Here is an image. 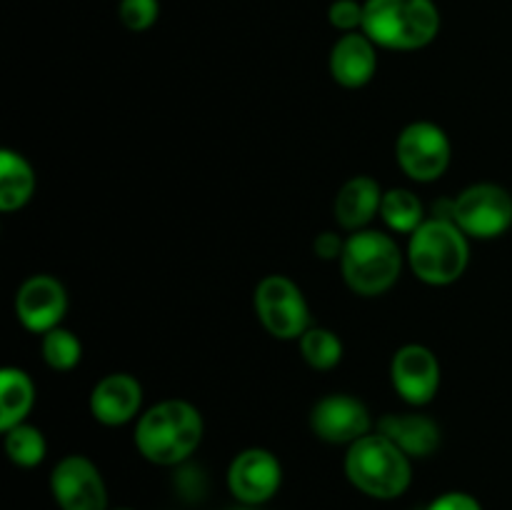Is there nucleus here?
Wrapping results in <instances>:
<instances>
[{
  "label": "nucleus",
  "mask_w": 512,
  "mask_h": 510,
  "mask_svg": "<svg viewBox=\"0 0 512 510\" xmlns=\"http://www.w3.org/2000/svg\"><path fill=\"white\" fill-rule=\"evenodd\" d=\"M205 423L193 403L180 398L163 400L145 410L135 425V448L153 465H183L200 448Z\"/></svg>",
  "instance_id": "obj_1"
},
{
  "label": "nucleus",
  "mask_w": 512,
  "mask_h": 510,
  "mask_svg": "<svg viewBox=\"0 0 512 510\" xmlns=\"http://www.w3.org/2000/svg\"><path fill=\"white\" fill-rule=\"evenodd\" d=\"M413 458L383 433H370L348 445L345 475L355 490L375 500H395L413 483Z\"/></svg>",
  "instance_id": "obj_2"
},
{
  "label": "nucleus",
  "mask_w": 512,
  "mask_h": 510,
  "mask_svg": "<svg viewBox=\"0 0 512 510\" xmlns=\"http://www.w3.org/2000/svg\"><path fill=\"white\" fill-rule=\"evenodd\" d=\"M340 273L355 295L375 298L395 288L403 273L405 255L398 240L383 230H358L345 238Z\"/></svg>",
  "instance_id": "obj_3"
},
{
  "label": "nucleus",
  "mask_w": 512,
  "mask_h": 510,
  "mask_svg": "<svg viewBox=\"0 0 512 510\" xmlns=\"http://www.w3.org/2000/svg\"><path fill=\"white\" fill-rule=\"evenodd\" d=\"M363 33L378 48L420 50L440 33V10L433 0H365Z\"/></svg>",
  "instance_id": "obj_4"
},
{
  "label": "nucleus",
  "mask_w": 512,
  "mask_h": 510,
  "mask_svg": "<svg viewBox=\"0 0 512 510\" xmlns=\"http://www.w3.org/2000/svg\"><path fill=\"white\" fill-rule=\"evenodd\" d=\"M405 258L415 278L423 280L425 285L435 288L453 285L468 270V235L450 220L428 218L413 235H408Z\"/></svg>",
  "instance_id": "obj_5"
},
{
  "label": "nucleus",
  "mask_w": 512,
  "mask_h": 510,
  "mask_svg": "<svg viewBox=\"0 0 512 510\" xmlns=\"http://www.w3.org/2000/svg\"><path fill=\"white\" fill-rule=\"evenodd\" d=\"M260 325L278 340H300L310 328V305L305 293L288 275H268L253 295Z\"/></svg>",
  "instance_id": "obj_6"
},
{
  "label": "nucleus",
  "mask_w": 512,
  "mask_h": 510,
  "mask_svg": "<svg viewBox=\"0 0 512 510\" xmlns=\"http://www.w3.org/2000/svg\"><path fill=\"white\" fill-rule=\"evenodd\" d=\"M395 158L400 170L415 183H435L450 168L453 145L438 123L415 120L400 130L395 140Z\"/></svg>",
  "instance_id": "obj_7"
},
{
  "label": "nucleus",
  "mask_w": 512,
  "mask_h": 510,
  "mask_svg": "<svg viewBox=\"0 0 512 510\" xmlns=\"http://www.w3.org/2000/svg\"><path fill=\"white\" fill-rule=\"evenodd\" d=\"M455 225L468 238L493 240L512 228V195L498 183L468 185L455 198Z\"/></svg>",
  "instance_id": "obj_8"
},
{
  "label": "nucleus",
  "mask_w": 512,
  "mask_h": 510,
  "mask_svg": "<svg viewBox=\"0 0 512 510\" xmlns=\"http://www.w3.org/2000/svg\"><path fill=\"white\" fill-rule=\"evenodd\" d=\"M50 493L60 510H110L108 485L98 465L85 455H65L50 473Z\"/></svg>",
  "instance_id": "obj_9"
},
{
  "label": "nucleus",
  "mask_w": 512,
  "mask_h": 510,
  "mask_svg": "<svg viewBox=\"0 0 512 510\" xmlns=\"http://www.w3.org/2000/svg\"><path fill=\"white\" fill-rule=\"evenodd\" d=\"M283 485V465L265 448H245L230 460L228 490L238 503L265 505Z\"/></svg>",
  "instance_id": "obj_10"
},
{
  "label": "nucleus",
  "mask_w": 512,
  "mask_h": 510,
  "mask_svg": "<svg viewBox=\"0 0 512 510\" xmlns=\"http://www.w3.org/2000/svg\"><path fill=\"white\" fill-rule=\"evenodd\" d=\"M310 428L330 445H353L373 433L368 405L348 393H330L310 410Z\"/></svg>",
  "instance_id": "obj_11"
},
{
  "label": "nucleus",
  "mask_w": 512,
  "mask_h": 510,
  "mask_svg": "<svg viewBox=\"0 0 512 510\" xmlns=\"http://www.w3.org/2000/svg\"><path fill=\"white\" fill-rule=\"evenodd\" d=\"M390 380L405 403L423 408L438 395L443 380L438 355L420 343L403 345L390 360Z\"/></svg>",
  "instance_id": "obj_12"
},
{
  "label": "nucleus",
  "mask_w": 512,
  "mask_h": 510,
  "mask_svg": "<svg viewBox=\"0 0 512 510\" xmlns=\"http://www.w3.org/2000/svg\"><path fill=\"white\" fill-rule=\"evenodd\" d=\"M68 313V290L53 275H30L15 293V315L30 333L45 335Z\"/></svg>",
  "instance_id": "obj_13"
},
{
  "label": "nucleus",
  "mask_w": 512,
  "mask_h": 510,
  "mask_svg": "<svg viewBox=\"0 0 512 510\" xmlns=\"http://www.w3.org/2000/svg\"><path fill=\"white\" fill-rule=\"evenodd\" d=\"M143 408V385L130 373H110L90 390V413L108 428L130 423Z\"/></svg>",
  "instance_id": "obj_14"
},
{
  "label": "nucleus",
  "mask_w": 512,
  "mask_h": 510,
  "mask_svg": "<svg viewBox=\"0 0 512 510\" xmlns=\"http://www.w3.org/2000/svg\"><path fill=\"white\" fill-rule=\"evenodd\" d=\"M378 73V45L358 30L335 40L330 50V75L343 88H363Z\"/></svg>",
  "instance_id": "obj_15"
},
{
  "label": "nucleus",
  "mask_w": 512,
  "mask_h": 510,
  "mask_svg": "<svg viewBox=\"0 0 512 510\" xmlns=\"http://www.w3.org/2000/svg\"><path fill=\"white\" fill-rule=\"evenodd\" d=\"M375 430L393 440L408 458H430L443 443L440 425L423 413H385Z\"/></svg>",
  "instance_id": "obj_16"
},
{
  "label": "nucleus",
  "mask_w": 512,
  "mask_h": 510,
  "mask_svg": "<svg viewBox=\"0 0 512 510\" xmlns=\"http://www.w3.org/2000/svg\"><path fill=\"white\" fill-rule=\"evenodd\" d=\"M383 193L380 183L370 175H355V178L345 180L343 188L335 195L333 213L335 220L348 233H358L370 225L375 215H380V203H383Z\"/></svg>",
  "instance_id": "obj_17"
},
{
  "label": "nucleus",
  "mask_w": 512,
  "mask_h": 510,
  "mask_svg": "<svg viewBox=\"0 0 512 510\" xmlns=\"http://www.w3.org/2000/svg\"><path fill=\"white\" fill-rule=\"evenodd\" d=\"M35 193V170L23 153L0 150V210L13 213L25 208Z\"/></svg>",
  "instance_id": "obj_18"
},
{
  "label": "nucleus",
  "mask_w": 512,
  "mask_h": 510,
  "mask_svg": "<svg viewBox=\"0 0 512 510\" xmlns=\"http://www.w3.org/2000/svg\"><path fill=\"white\" fill-rule=\"evenodd\" d=\"M35 405V385L25 370L8 368L0 370V430H10L13 425L25 423Z\"/></svg>",
  "instance_id": "obj_19"
},
{
  "label": "nucleus",
  "mask_w": 512,
  "mask_h": 510,
  "mask_svg": "<svg viewBox=\"0 0 512 510\" xmlns=\"http://www.w3.org/2000/svg\"><path fill=\"white\" fill-rule=\"evenodd\" d=\"M380 220L388 225L390 233L413 235L425 223V205L413 190L390 188L383 193L380 203Z\"/></svg>",
  "instance_id": "obj_20"
},
{
  "label": "nucleus",
  "mask_w": 512,
  "mask_h": 510,
  "mask_svg": "<svg viewBox=\"0 0 512 510\" xmlns=\"http://www.w3.org/2000/svg\"><path fill=\"white\" fill-rule=\"evenodd\" d=\"M300 355L313 370H333L343 360V340L335 330L323 328V325H310L300 335Z\"/></svg>",
  "instance_id": "obj_21"
},
{
  "label": "nucleus",
  "mask_w": 512,
  "mask_h": 510,
  "mask_svg": "<svg viewBox=\"0 0 512 510\" xmlns=\"http://www.w3.org/2000/svg\"><path fill=\"white\" fill-rule=\"evenodd\" d=\"M5 453L18 468H38L48 455V440L43 430L30 423L13 425L5 430Z\"/></svg>",
  "instance_id": "obj_22"
},
{
  "label": "nucleus",
  "mask_w": 512,
  "mask_h": 510,
  "mask_svg": "<svg viewBox=\"0 0 512 510\" xmlns=\"http://www.w3.org/2000/svg\"><path fill=\"white\" fill-rule=\"evenodd\" d=\"M40 353H43V360L48 368L65 373V370H73L80 363V358H83V343H80L73 330L58 325V328L48 330L43 335V340H40Z\"/></svg>",
  "instance_id": "obj_23"
},
{
  "label": "nucleus",
  "mask_w": 512,
  "mask_h": 510,
  "mask_svg": "<svg viewBox=\"0 0 512 510\" xmlns=\"http://www.w3.org/2000/svg\"><path fill=\"white\" fill-rule=\"evenodd\" d=\"M120 23L133 33H143V30L153 28L155 20L160 15L158 0H120Z\"/></svg>",
  "instance_id": "obj_24"
},
{
  "label": "nucleus",
  "mask_w": 512,
  "mask_h": 510,
  "mask_svg": "<svg viewBox=\"0 0 512 510\" xmlns=\"http://www.w3.org/2000/svg\"><path fill=\"white\" fill-rule=\"evenodd\" d=\"M328 20L340 33H358V30H363L365 3H358V0H333L328 10Z\"/></svg>",
  "instance_id": "obj_25"
},
{
  "label": "nucleus",
  "mask_w": 512,
  "mask_h": 510,
  "mask_svg": "<svg viewBox=\"0 0 512 510\" xmlns=\"http://www.w3.org/2000/svg\"><path fill=\"white\" fill-rule=\"evenodd\" d=\"M178 473H175V488H178L180 498L185 500H203L208 493V478L200 468L195 465H178Z\"/></svg>",
  "instance_id": "obj_26"
},
{
  "label": "nucleus",
  "mask_w": 512,
  "mask_h": 510,
  "mask_svg": "<svg viewBox=\"0 0 512 510\" xmlns=\"http://www.w3.org/2000/svg\"><path fill=\"white\" fill-rule=\"evenodd\" d=\"M425 510H483V505L475 495L463 493V490H448V493L430 500Z\"/></svg>",
  "instance_id": "obj_27"
},
{
  "label": "nucleus",
  "mask_w": 512,
  "mask_h": 510,
  "mask_svg": "<svg viewBox=\"0 0 512 510\" xmlns=\"http://www.w3.org/2000/svg\"><path fill=\"white\" fill-rule=\"evenodd\" d=\"M343 250H345V238L335 233V230H325V233L315 235L313 253L318 255L320 260H340Z\"/></svg>",
  "instance_id": "obj_28"
},
{
  "label": "nucleus",
  "mask_w": 512,
  "mask_h": 510,
  "mask_svg": "<svg viewBox=\"0 0 512 510\" xmlns=\"http://www.w3.org/2000/svg\"><path fill=\"white\" fill-rule=\"evenodd\" d=\"M230 510H260V505H243V503H238V505H235V508H230Z\"/></svg>",
  "instance_id": "obj_29"
},
{
  "label": "nucleus",
  "mask_w": 512,
  "mask_h": 510,
  "mask_svg": "<svg viewBox=\"0 0 512 510\" xmlns=\"http://www.w3.org/2000/svg\"><path fill=\"white\" fill-rule=\"evenodd\" d=\"M115 510H133V508H115Z\"/></svg>",
  "instance_id": "obj_30"
}]
</instances>
